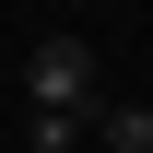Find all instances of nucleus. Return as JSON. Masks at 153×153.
Instances as JSON below:
<instances>
[{
  "instance_id": "2",
  "label": "nucleus",
  "mask_w": 153,
  "mask_h": 153,
  "mask_svg": "<svg viewBox=\"0 0 153 153\" xmlns=\"http://www.w3.org/2000/svg\"><path fill=\"white\" fill-rule=\"evenodd\" d=\"M24 141H36V153H82V141H94V118H59V106H24Z\"/></svg>"
},
{
  "instance_id": "1",
  "label": "nucleus",
  "mask_w": 153,
  "mask_h": 153,
  "mask_svg": "<svg viewBox=\"0 0 153 153\" xmlns=\"http://www.w3.org/2000/svg\"><path fill=\"white\" fill-rule=\"evenodd\" d=\"M24 106H59V118H106V94H94V47H82V36H47L36 59H24Z\"/></svg>"
},
{
  "instance_id": "3",
  "label": "nucleus",
  "mask_w": 153,
  "mask_h": 153,
  "mask_svg": "<svg viewBox=\"0 0 153 153\" xmlns=\"http://www.w3.org/2000/svg\"><path fill=\"white\" fill-rule=\"evenodd\" d=\"M94 141H106V153H153V106H118V94H106V118H94Z\"/></svg>"
}]
</instances>
